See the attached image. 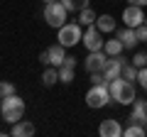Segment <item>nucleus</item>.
Returning a JSON list of instances; mask_svg holds the SVG:
<instances>
[{
  "label": "nucleus",
  "instance_id": "f257e3e1",
  "mask_svg": "<svg viewBox=\"0 0 147 137\" xmlns=\"http://www.w3.org/2000/svg\"><path fill=\"white\" fill-rule=\"evenodd\" d=\"M108 88H110V98L115 100V103H120V105H132V100L137 98L135 95V83L123 79V76H118L115 81H110Z\"/></svg>",
  "mask_w": 147,
  "mask_h": 137
},
{
  "label": "nucleus",
  "instance_id": "f03ea898",
  "mask_svg": "<svg viewBox=\"0 0 147 137\" xmlns=\"http://www.w3.org/2000/svg\"><path fill=\"white\" fill-rule=\"evenodd\" d=\"M0 113H3V120H5V122L15 125V122L22 120V115H25V100H22L17 93L7 95V98H3V108H0Z\"/></svg>",
  "mask_w": 147,
  "mask_h": 137
},
{
  "label": "nucleus",
  "instance_id": "7ed1b4c3",
  "mask_svg": "<svg viewBox=\"0 0 147 137\" xmlns=\"http://www.w3.org/2000/svg\"><path fill=\"white\" fill-rule=\"evenodd\" d=\"M84 39V30H81V22H64L57 32V42L64 47H76V44Z\"/></svg>",
  "mask_w": 147,
  "mask_h": 137
},
{
  "label": "nucleus",
  "instance_id": "20e7f679",
  "mask_svg": "<svg viewBox=\"0 0 147 137\" xmlns=\"http://www.w3.org/2000/svg\"><path fill=\"white\" fill-rule=\"evenodd\" d=\"M66 15H69V10L64 7V3L61 0H54V3H47L44 5V22H47L49 27H61L64 22H66Z\"/></svg>",
  "mask_w": 147,
  "mask_h": 137
},
{
  "label": "nucleus",
  "instance_id": "39448f33",
  "mask_svg": "<svg viewBox=\"0 0 147 137\" xmlns=\"http://www.w3.org/2000/svg\"><path fill=\"white\" fill-rule=\"evenodd\" d=\"M110 88L108 83H93L88 88V93H86V105L88 108H103L110 103Z\"/></svg>",
  "mask_w": 147,
  "mask_h": 137
},
{
  "label": "nucleus",
  "instance_id": "423d86ee",
  "mask_svg": "<svg viewBox=\"0 0 147 137\" xmlns=\"http://www.w3.org/2000/svg\"><path fill=\"white\" fill-rule=\"evenodd\" d=\"M84 47L88 49V52H98V49H103V44H105V39H103V32L98 30L96 25H88L86 27V32H84Z\"/></svg>",
  "mask_w": 147,
  "mask_h": 137
},
{
  "label": "nucleus",
  "instance_id": "0eeeda50",
  "mask_svg": "<svg viewBox=\"0 0 147 137\" xmlns=\"http://www.w3.org/2000/svg\"><path fill=\"white\" fill-rule=\"evenodd\" d=\"M105 64H108V54H105V49H98V52H88V56L84 59V68L88 71V74L103 71Z\"/></svg>",
  "mask_w": 147,
  "mask_h": 137
},
{
  "label": "nucleus",
  "instance_id": "6e6552de",
  "mask_svg": "<svg viewBox=\"0 0 147 137\" xmlns=\"http://www.w3.org/2000/svg\"><path fill=\"white\" fill-rule=\"evenodd\" d=\"M127 64V59L125 56H108V64H105V68H103V76H105V81H115L118 76H123V66Z\"/></svg>",
  "mask_w": 147,
  "mask_h": 137
},
{
  "label": "nucleus",
  "instance_id": "1a4fd4ad",
  "mask_svg": "<svg viewBox=\"0 0 147 137\" xmlns=\"http://www.w3.org/2000/svg\"><path fill=\"white\" fill-rule=\"evenodd\" d=\"M123 22H125V27H140L142 22H145V12H142L140 5H127L125 10H123Z\"/></svg>",
  "mask_w": 147,
  "mask_h": 137
},
{
  "label": "nucleus",
  "instance_id": "9d476101",
  "mask_svg": "<svg viewBox=\"0 0 147 137\" xmlns=\"http://www.w3.org/2000/svg\"><path fill=\"white\" fill-rule=\"evenodd\" d=\"M123 130H125V127H123L120 120H115V118H108V120H103L98 125V135L100 137H120Z\"/></svg>",
  "mask_w": 147,
  "mask_h": 137
},
{
  "label": "nucleus",
  "instance_id": "9b49d317",
  "mask_svg": "<svg viewBox=\"0 0 147 137\" xmlns=\"http://www.w3.org/2000/svg\"><path fill=\"white\" fill-rule=\"evenodd\" d=\"M127 120L135 122V125H147V105H145V100H132V110L130 115H127Z\"/></svg>",
  "mask_w": 147,
  "mask_h": 137
},
{
  "label": "nucleus",
  "instance_id": "f8f14e48",
  "mask_svg": "<svg viewBox=\"0 0 147 137\" xmlns=\"http://www.w3.org/2000/svg\"><path fill=\"white\" fill-rule=\"evenodd\" d=\"M64 44H52V47L47 49V54H49V66H61L64 64V59H66V52H64Z\"/></svg>",
  "mask_w": 147,
  "mask_h": 137
},
{
  "label": "nucleus",
  "instance_id": "ddd939ff",
  "mask_svg": "<svg viewBox=\"0 0 147 137\" xmlns=\"http://www.w3.org/2000/svg\"><path fill=\"white\" fill-rule=\"evenodd\" d=\"M34 132H37V127L30 120H17L12 125V137H32Z\"/></svg>",
  "mask_w": 147,
  "mask_h": 137
},
{
  "label": "nucleus",
  "instance_id": "4468645a",
  "mask_svg": "<svg viewBox=\"0 0 147 137\" xmlns=\"http://www.w3.org/2000/svg\"><path fill=\"white\" fill-rule=\"evenodd\" d=\"M118 39L123 42L125 49H135L137 47V34H135L132 27H123V30H118Z\"/></svg>",
  "mask_w": 147,
  "mask_h": 137
},
{
  "label": "nucleus",
  "instance_id": "2eb2a0df",
  "mask_svg": "<svg viewBox=\"0 0 147 137\" xmlns=\"http://www.w3.org/2000/svg\"><path fill=\"white\" fill-rule=\"evenodd\" d=\"M96 27H98L103 34H110V32H115V30H118L115 17H113V15H98V17H96Z\"/></svg>",
  "mask_w": 147,
  "mask_h": 137
},
{
  "label": "nucleus",
  "instance_id": "dca6fc26",
  "mask_svg": "<svg viewBox=\"0 0 147 137\" xmlns=\"http://www.w3.org/2000/svg\"><path fill=\"white\" fill-rule=\"evenodd\" d=\"M103 49H105V54H108V56H118V54H123V42L120 39H105V44H103Z\"/></svg>",
  "mask_w": 147,
  "mask_h": 137
},
{
  "label": "nucleus",
  "instance_id": "f3484780",
  "mask_svg": "<svg viewBox=\"0 0 147 137\" xmlns=\"http://www.w3.org/2000/svg\"><path fill=\"white\" fill-rule=\"evenodd\" d=\"M59 81V66H47L42 74V83L44 86H54Z\"/></svg>",
  "mask_w": 147,
  "mask_h": 137
},
{
  "label": "nucleus",
  "instance_id": "a211bd4d",
  "mask_svg": "<svg viewBox=\"0 0 147 137\" xmlns=\"http://www.w3.org/2000/svg\"><path fill=\"white\" fill-rule=\"evenodd\" d=\"M96 17H98V15H96V12L91 10V7H84V10L79 12V22H81L84 27H88V25H96Z\"/></svg>",
  "mask_w": 147,
  "mask_h": 137
},
{
  "label": "nucleus",
  "instance_id": "6ab92c4d",
  "mask_svg": "<svg viewBox=\"0 0 147 137\" xmlns=\"http://www.w3.org/2000/svg\"><path fill=\"white\" fill-rule=\"evenodd\" d=\"M61 3L69 12H81L84 7H88V0H61Z\"/></svg>",
  "mask_w": 147,
  "mask_h": 137
},
{
  "label": "nucleus",
  "instance_id": "aec40b11",
  "mask_svg": "<svg viewBox=\"0 0 147 137\" xmlns=\"http://www.w3.org/2000/svg\"><path fill=\"white\" fill-rule=\"evenodd\" d=\"M123 135H125V137H142V135H147V130H145V125H135V122H130V125L123 130Z\"/></svg>",
  "mask_w": 147,
  "mask_h": 137
},
{
  "label": "nucleus",
  "instance_id": "412c9836",
  "mask_svg": "<svg viewBox=\"0 0 147 137\" xmlns=\"http://www.w3.org/2000/svg\"><path fill=\"white\" fill-rule=\"evenodd\" d=\"M74 76H76V74H74L71 66H64V64L59 66V81H61V83H71Z\"/></svg>",
  "mask_w": 147,
  "mask_h": 137
},
{
  "label": "nucleus",
  "instance_id": "4be33fe9",
  "mask_svg": "<svg viewBox=\"0 0 147 137\" xmlns=\"http://www.w3.org/2000/svg\"><path fill=\"white\" fill-rule=\"evenodd\" d=\"M137 71H140V68L135 66V64H125V66H123V79H127V81H137Z\"/></svg>",
  "mask_w": 147,
  "mask_h": 137
},
{
  "label": "nucleus",
  "instance_id": "5701e85b",
  "mask_svg": "<svg viewBox=\"0 0 147 137\" xmlns=\"http://www.w3.org/2000/svg\"><path fill=\"white\" fill-rule=\"evenodd\" d=\"M15 93V86L10 81H0V98H7V95Z\"/></svg>",
  "mask_w": 147,
  "mask_h": 137
},
{
  "label": "nucleus",
  "instance_id": "b1692460",
  "mask_svg": "<svg viewBox=\"0 0 147 137\" xmlns=\"http://www.w3.org/2000/svg\"><path fill=\"white\" fill-rule=\"evenodd\" d=\"M132 64H135L137 68H142V66H147V52H137L135 56H132Z\"/></svg>",
  "mask_w": 147,
  "mask_h": 137
},
{
  "label": "nucleus",
  "instance_id": "393cba45",
  "mask_svg": "<svg viewBox=\"0 0 147 137\" xmlns=\"http://www.w3.org/2000/svg\"><path fill=\"white\" fill-rule=\"evenodd\" d=\"M137 83L142 86V91H147V66H142L137 71Z\"/></svg>",
  "mask_w": 147,
  "mask_h": 137
},
{
  "label": "nucleus",
  "instance_id": "a878e982",
  "mask_svg": "<svg viewBox=\"0 0 147 137\" xmlns=\"http://www.w3.org/2000/svg\"><path fill=\"white\" fill-rule=\"evenodd\" d=\"M135 34H137V42H147V25L145 22L140 27H135Z\"/></svg>",
  "mask_w": 147,
  "mask_h": 137
},
{
  "label": "nucleus",
  "instance_id": "bb28decb",
  "mask_svg": "<svg viewBox=\"0 0 147 137\" xmlns=\"http://www.w3.org/2000/svg\"><path fill=\"white\" fill-rule=\"evenodd\" d=\"M76 64H79V59H76V56H69V54H66V59H64V66L76 68Z\"/></svg>",
  "mask_w": 147,
  "mask_h": 137
},
{
  "label": "nucleus",
  "instance_id": "cd10ccee",
  "mask_svg": "<svg viewBox=\"0 0 147 137\" xmlns=\"http://www.w3.org/2000/svg\"><path fill=\"white\" fill-rule=\"evenodd\" d=\"M39 61H42L44 66H49V54H47V49H44V52L39 54Z\"/></svg>",
  "mask_w": 147,
  "mask_h": 137
},
{
  "label": "nucleus",
  "instance_id": "c85d7f7f",
  "mask_svg": "<svg viewBox=\"0 0 147 137\" xmlns=\"http://www.w3.org/2000/svg\"><path fill=\"white\" fill-rule=\"evenodd\" d=\"M127 5H140V7H145L147 0H127Z\"/></svg>",
  "mask_w": 147,
  "mask_h": 137
},
{
  "label": "nucleus",
  "instance_id": "c756f323",
  "mask_svg": "<svg viewBox=\"0 0 147 137\" xmlns=\"http://www.w3.org/2000/svg\"><path fill=\"white\" fill-rule=\"evenodd\" d=\"M44 3H54V0H44Z\"/></svg>",
  "mask_w": 147,
  "mask_h": 137
},
{
  "label": "nucleus",
  "instance_id": "7c9ffc66",
  "mask_svg": "<svg viewBox=\"0 0 147 137\" xmlns=\"http://www.w3.org/2000/svg\"><path fill=\"white\" fill-rule=\"evenodd\" d=\"M0 108H3V98H0Z\"/></svg>",
  "mask_w": 147,
  "mask_h": 137
},
{
  "label": "nucleus",
  "instance_id": "2f4dec72",
  "mask_svg": "<svg viewBox=\"0 0 147 137\" xmlns=\"http://www.w3.org/2000/svg\"><path fill=\"white\" fill-rule=\"evenodd\" d=\"M145 25H147V17H145Z\"/></svg>",
  "mask_w": 147,
  "mask_h": 137
},
{
  "label": "nucleus",
  "instance_id": "473e14b6",
  "mask_svg": "<svg viewBox=\"0 0 147 137\" xmlns=\"http://www.w3.org/2000/svg\"><path fill=\"white\" fill-rule=\"evenodd\" d=\"M145 105H147V100H145Z\"/></svg>",
  "mask_w": 147,
  "mask_h": 137
},
{
  "label": "nucleus",
  "instance_id": "72a5a7b5",
  "mask_svg": "<svg viewBox=\"0 0 147 137\" xmlns=\"http://www.w3.org/2000/svg\"><path fill=\"white\" fill-rule=\"evenodd\" d=\"M145 130H147V125H145Z\"/></svg>",
  "mask_w": 147,
  "mask_h": 137
}]
</instances>
